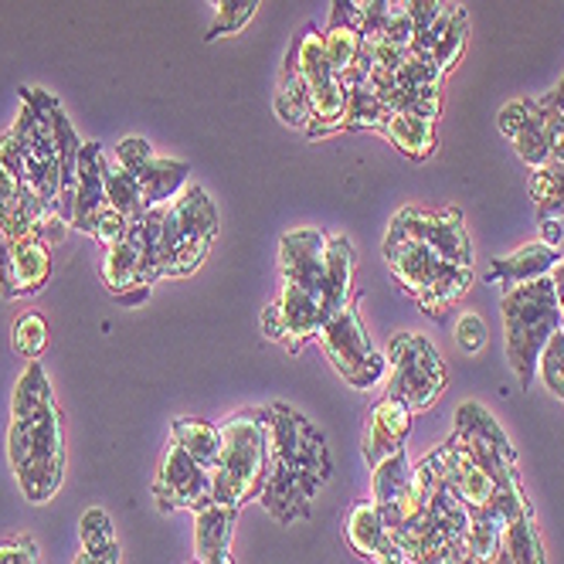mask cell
I'll use <instances>...</instances> for the list:
<instances>
[{"label": "cell", "instance_id": "cell-32", "mask_svg": "<svg viewBox=\"0 0 564 564\" xmlns=\"http://www.w3.org/2000/svg\"><path fill=\"white\" fill-rule=\"evenodd\" d=\"M378 133L388 137L409 160H419V164L435 153V119L415 112H391Z\"/></svg>", "mask_w": 564, "mask_h": 564}, {"label": "cell", "instance_id": "cell-24", "mask_svg": "<svg viewBox=\"0 0 564 564\" xmlns=\"http://www.w3.org/2000/svg\"><path fill=\"white\" fill-rule=\"evenodd\" d=\"M0 231H4V238H45L48 246H58L68 225L58 218V212L42 194L24 184L14 200V208L8 212L4 221H0Z\"/></svg>", "mask_w": 564, "mask_h": 564}, {"label": "cell", "instance_id": "cell-18", "mask_svg": "<svg viewBox=\"0 0 564 564\" xmlns=\"http://www.w3.org/2000/svg\"><path fill=\"white\" fill-rule=\"evenodd\" d=\"M327 241L330 235L319 228H293L279 241L282 282H293V286H303L316 296H324V303H327Z\"/></svg>", "mask_w": 564, "mask_h": 564}, {"label": "cell", "instance_id": "cell-56", "mask_svg": "<svg viewBox=\"0 0 564 564\" xmlns=\"http://www.w3.org/2000/svg\"><path fill=\"white\" fill-rule=\"evenodd\" d=\"M208 4H215V8H218V0H208Z\"/></svg>", "mask_w": 564, "mask_h": 564}, {"label": "cell", "instance_id": "cell-10", "mask_svg": "<svg viewBox=\"0 0 564 564\" xmlns=\"http://www.w3.org/2000/svg\"><path fill=\"white\" fill-rule=\"evenodd\" d=\"M265 419H269L272 459L286 463L303 479L324 487L334 466H330V453H327V442H324V435H319V429L310 425V419H303L290 405H272L265 412Z\"/></svg>", "mask_w": 564, "mask_h": 564}, {"label": "cell", "instance_id": "cell-46", "mask_svg": "<svg viewBox=\"0 0 564 564\" xmlns=\"http://www.w3.org/2000/svg\"><path fill=\"white\" fill-rule=\"evenodd\" d=\"M21 187H24L21 174L8 164V160H0V221H4L8 212L14 208V200H18Z\"/></svg>", "mask_w": 564, "mask_h": 564}, {"label": "cell", "instance_id": "cell-37", "mask_svg": "<svg viewBox=\"0 0 564 564\" xmlns=\"http://www.w3.org/2000/svg\"><path fill=\"white\" fill-rule=\"evenodd\" d=\"M106 205H112L127 221H140L150 212L140 181L116 156H106Z\"/></svg>", "mask_w": 564, "mask_h": 564}, {"label": "cell", "instance_id": "cell-53", "mask_svg": "<svg viewBox=\"0 0 564 564\" xmlns=\"http://www.w3.org/2000/svg\"><path fill=\"white\" fill-rule=\"evenodd\" d=\"M541 241L551 249L561 246V221H541Z\"/></svg>", "mask_w": 564, "mask_h": 564}, {"label": "cell", "instance_id": "cell-50", "mask_svg": "<svg viewBox=\"0 0 564 564\" xmlns=\"http://www.w3.org/2000/svg\"><path fill=\"white\" fill-rule=\"evenodd\" d=\"M371 564H412V554L391 538V541H388V544L371 557Z\"/></svg>", "mask_w": 564, "mask_h": 564}, {"label": "cell", "instance_id": "cell-34", "mask_svg": "<svg viewBox=\"0 0 564 564\" xmlns=\"http://www.w3.org/2000/svg\"><path fill=\"white\" fill-rule=\"evenodd\" d=\"M344 538H347V544H350L360 557H368V561L391 541L388 523H384V517H381V510H378L375 500H371V503H357V507L347 513Z\"/></svg>", "mask_w": 564, "mask_h": 564}, {"label": "cell", "instance_id": "cell-11", "mask_svg": "<svg viewBox=\"0 0 564 564\" xmlns=\"http://www.w3.org/2000/svg\"><path fill=\"white\" fill-rule=\"evenodd\" d=\"M456 435L469 446V453L482 463V469H487L497 487L507 490V494H520V473H517V453L510 446L507 432L500 429V422L482 409L476 405V401H463V405L456 409Z\"/></svg>", "mask_w": 564, "mask_h": 564}, {"label": "cell", "instance_id": "cell-40", "mask_svg": "<svg viewBox=\"0 0 564 564\" xmlns=\"http://www.w3.org/2000/svg\"><path fill=\"white\" fill-rule=\"evenodd\" d=\"M48 347V319L42 313H21L14 324V350L28 360H37Z\"/></svg>", "mask_w": 564, "mask_h": 564}, {"label": "cell", "instance_id": "cell-42", "mask_svg": "<svg viewBox=\"0 0 564 564\" xmlns=\"http://www.w3.org/2000/svg\"><path fill=\"white\" fill-rule=\"evenodd\" d=\"M538 375H541L544 388H547L557 401H564V330H557V334L547 340V347L541 350Z\"/></svg>", "mask_w": 564, "mask_h": 564}, {"label": "cell", "instance_id": "cell-47", "mask_svg": "<svg viewBox=\"0 0 564 564\" xmlns=\"http://www.w3.org/2000/svg\"><path fill=\"white\" fill-rule=\"evenodd\" d=\"M446 11V0H409V14L415 21V37L435 24V18Z\"/></svg>", "mask_w": 564, "mask_h": 564}, {"label": "cell", "instance_id": "cell-5", "mask_svg": "<svg viewBox=\"0 0 564 564\" xmlns=\"http://www.w3.org/2000/svg\"><path fill=\"white\" fill-rule=\"evenodd\" d=\"M269 466H272V446H269L265 412L231 415L221 425V453L212 473V482H215L212 500L231 510L256 500Z\"/></svg>", "mask_w": 564, "mask_h": 564}, {"label": "cell", "instance_id": "cell-43", "mask_svg": "<svg viewBox=\"0 0 564 564\" xmlns=\"http://www.w3.org/2000/svg\"><path fill=\"white\" fill-rule=\"evenodd\" d=\"M78 538H83L86 551H102L116 544V531H112V517L99 507L83 513V523H78Z\"/></svg>", "mask_w": 564, "mask_h": 564}, {"label": "cell", "instance_id": "cell-12", "mask_svg": "<svg viewBox=\"0 0 564 564\" xmlns=\"http://www.w3.org/2000/svg\"><path fill=\"white\" fill-rule=\"evenodd\" d=\"M327 316L330 310L324 296H316L303 286H293V282H282L279 296L262 313V330L269 340H279L282 347L303 350V344L316 340L319 327L327 324Z\"/></svg>", "mask_w": 564, "mask_h": 564}, {"label": "cell", "instance_id": "cell-7", "mask_svg": "<svg viewBox=\"0 0 564 564\" xmlns=\"http://www.w3.org/2000/svg\"><path fill=\"white\" fill-rule=\"evenodd\" d=\"M360 306H365V300L354 296L344 310L327 316V324L319 327L316 340L350 388L371 391L388 375V357L375 350L365 319H360Z\"/></svg>", "mask_w": 564, "mask_h": 564}, {"label": "cell", "instance_id": "cell-52", "mask_svg": "<svg viewBox=\"0 0 564 564\" xmlns=\"http://www.w3.org/2000/svg\"><path fill=\"white\" fill-rule=\"evenodd\" d=\"M541 102H544L547 109H554V112H557V116L564 119V75H561V83L554 86V93H547V96H544Z\"/></svg>", "mask_w": 564, "mask_h": 564}, {"label": "cell", "instance_id": "cell-27", "mask_svg": "<svg viewBox=\"0 0 564 564\" xmlns=\"http://www.w3.org/2000/svg\"><path fill=\"white\" fill-rule=\"evenodd\" d=\"M147 218V215H143ZM130 221L127 235L106 249L102 256V282L112 296L143 286V249H147V221Z\"/></svg>", "mask_w": 564, "mask_h": 564}, {"label": "cell", "instance_id": "cell-22", "mask_svg": "<svg viewBox=\"0 0 564 564\" xmlns=\"http://www.w3.org/2000/svg\"><path fill=\"white\" fill-rule=\"evenodd\" d=\"M500 123V133L510 137L517 156L528 164L531 171L544 167L551 160V147H547V133H544V112H541V102L534 99H517V102H507L497 116Z\"/></svg>", "mask_w": 564, "mask_h": 564}, {"label": "cell", "instance_id": "cell-31", "mask_svg": "<svg viewBox=\"0 0 564 564\" xmlns=\"http://www.w3.org/2000/svg\"><path fill=\"white\" fill-rule=\"evenodd\" d=\"M503 523L507 520L497 510H476L456 564H510L503 551Z\"/></svg>", "mask_w": 564, "mask_h": 564}, {"label": "cell", "instance_id": "cell-4", "mask_svg": "<svg viewBox=\"0 0 564 564\" xmlns=\"http://www.w3.org/2000/svg\"><path fill=\"white\" fill-rule=\"evenodd\" d=\"M384 262L398 286L419 300L429 316H442L473 290V269L442 262L432 249L394 225L384 235Z\"/></svg>", "mask_w": 564, "mask_h": 564}, {"label": "cell", "instance_id": "cell-26", "mask_svg": "<svg viewBox=\"0 0 564 564\" xmlns=\"http://www.w3.org/2000/svg\"><path fill=\"white\" fill-rule=\"evenodd\" d=\"M412 409L405 401L398 398H381L375 412H371V422H368V432H365V459L371 466H378L381 459L394 456L398 449H405V438L412 432Z\"/></svg>", "mask_w": 564, "mask_h": 564}, {"label": "cell", "instance_id": "cell-15", "mask_svg": "<svg viewBox=\"0 0 564 564\" xmlns=\"http://www.w3.org/2000/svg\"><path fill=\"white\" fill-rule=\"evenodd\" d=\"M215 482L205 466H197L181 442H167L164 463H160L156 482H153V497L160 500L164 510H200L212 503Z\"/></svg>", "mask_w": 564, "mask_h": 564}, {"label": "cell", "instance_id": "cell-55", "mask_svg": "<svg viewBox=\"0 0 564 564\" xmlns=\"http://www.w3.org/2000/svg\"><path fill=\"white\" fill-rule=\"evenodd\" d=\"M551 279H554V293H557V306H561V316H564V259H561V262L554 265Z\"/></svg>", "mask_w": 564, "mask_h": 564}, {"label": "cell", "instance_id": "cell-6", "mask_svg": "<svg viewBox=\"0 0 564 564\" xmlns=\"http://www.w3.org/2000/svg\"><path fill=\"white\" fill-rule=\"evenodd\" d=\"M218 238V208L200 187H184L160 218V262L164 275L184 279L205 265Z\"/></svg>", "mask_w": 564, "mask_h": 564}, {"label": "cell", "instance_id": "cell-54", "mask_svg": "<svg viewBox=\"0 0 564 564\" xmlns=\"http://www.w3.org/2000/svg\"><path fill=\"white\" fill-rule=\"evenodd\" d=\"M150 296V286H133V290H127V293H119L116 300L123 303V306H137V303H143Z\"/></svg>", "mask_w": 564, "mask_h": 564}, {"label": "cell", "instance_id": "cell-21", "mask_svg": "<svg viewBox=\"0 0 564 564\" xmlns=\"http://www.w3.org/2000/svg\"><path fill=\"white\" fill-rule=\"evenodd\" d=\"M466 37H469L466 11L463 8H446V11L435 18V24L429 31H422L415 37L412 52L425 65H432L442 78H446L463 62V55H466Z\"/></svg>", "mask_w": 564, "mask_h": 564}, {"label": "cell", "instance_id": "cell-38", "mask_svg": "<svg viewBox=\"0 0 564 564\" xmlns=\"http://www.w3.org/2000/svg\"><path fill=\"white\" fill-rule=\"evenodd\" d=\"M503 551H507L510 564H547L531 510H523L503 523Z\"/></svg>", "mask_w": 564, "mask_h": 564}, {"label": "cell", "instance_id": "cell-25", "mask_svg": "<svg viewBox=\"0 0 564 564\" xmlns=\"http://www.w3.org/2000/svg\"><path fill=\"white\" fill-rule=\"evenodd\" d=\"M102 208H106V150L99 143H83V153H78V171H75L72 228L89 235L93 221Z\"/></svg>", "mask_w": 564, "mask_h": 564}, {"label": "cell", "instance_id": "cell-45", "mask_svg": "<svg viewBox=\"0 0 564 564\" xmlns=\"http://www.w3.org/2000/svg\"><path fill=\"white\" fill-rule=\"evenodd\" d=\"M127 228H130V221H127L123 215H119L112 205H106V208L96 215V221H93V231H89V235L99 241L102 249H109V246H116V241L127 235Z\"/></svg>", "mask_w": 564, "mask_h": 564}, {"label": "cell", "instance_id": "cell-41", "mask_svg": "<svg viewBox=\"0 0 564 564\" xmlns=\"http://www.w3.org/2000/svg\"><path fill=\"white\" fill-rule=\"evenodd\" d=\"M262 0H218L215 8V24L208 31V42H218L225 34H238L252 21V14L259 11Z\"/></svg>", "mask_w": 564, "mask_h": 564}, {"label": "cell", "instance_id": "cell-44", "mask_svg": "<svg viewBox=\"0 0 564 564\" xmlns=\"http://www.w3.org/2000/svg\"><path fill=\"white\" fill-rule=\"evenodd\" d=\"M487 337H490V330H487V324H482L479 313H463L456 319V344L463 354H479L482 347H487Z\"/></svg>", "mask_w": 564, "mask_h": 564}, {"label": "cell", "instance_id": "cell-23", "mask_svg": "<svg viewBox=\"0 0 564 564\" xmlns=\"http://www.w3.org/2000/svg\"><path fill=\"white\" fill-rule=\"evenodd\" d=\"M316 490H319L316 482L303 479L286 463L272 459V466L265 473V482H262V490H259V503L279 523H293V520L310 513V500L316 497Z\"/></svg>", "mask_w": 564, "mask_h": 564}, {"label": "cell", "instance_id": "cell-1", "mask_svg": "<svg viewBox=\"0 0 564 564\" xmlns=\"http://www.w3.org/2000/svg\"><path fill=\"white\" fill-rule=\"evenodd\" d=\"M8 456L28 503H48L65 482V425L45 368L31 360L14 384Z\"/></svg>", "mask_w": 564, "mask_h": 564}, {"label": "cell", "instance_id": "cell-16", "mask_svg": "<svg viewBox=\"0 0 564 564\" xmlns=\"http://www.w3.org/2000/svg\"><path fill=\"white\" fill-rule=\"evenodd\" d=\"M429 459L438 469V476L449 482V487L456 490V497L473 513L476 510H494V503H497V497L503 490L497 487V479L482 469V463L469 453V446L456 432H453V438L446 442V446H438Z\"/></svg>", "mask_w": 564, "mask_h": 564}, {"label": "cell", "instance_id": "cell-19", "mask_svg": "<svg viewBox=\"0 0 564 564\" xmlns=\"http://www.w3.org/2000/svg\"><path fill=\"white\" fill-rule=\"evenodd\" d=\"M371 500L378 503V510L388 523V534H394L412 513H419L425 507L415 494V466L409 463L405 449H398L394 456H388L375 466Z\"/></svg>", "mask_w": 564, "mask_h": 564}, {"label": "cell", "instance_id": "cell-39", "mask_svg": "<svg viewBox=\"0 0 564 564\" xmlns=\"http://www.w3.org/2000/svg\"><path fill=\"white\" fill-rule=\"evenodd\" d=\"M531 197L541 221H561L564 218V164L561 160H547L544 167L531 171Z\"/></svg>", "mask_w": 564, "mask_h": 564}, {"label": "cell", "instance_id": "cell-3", "mask_svg": "<svg viewBox=\"0 0 564 564\" xmlns=\"http://www.w3.org/2000/svg\"><path fill=\"white\" fill-rule=\"evenodd\" d=\"M503 337H507V360L520 384L528 388L538 375V360L547 340L561 330V306L554 293V279H534L520 282V286H507L503 300Z\"/></svg>", "mask_w": 564, "mask_h": 564}, {"label": "cell", "instance_id": "cell-9", "mask_svg": "<svg viewBox=\"0 0 564 564\" xmlns=\"http://www.w3.org/2000/svg\"><path fill=\"white\" fill-rule=\"evenodd\" d=\"M388 394L405 401L412 412L432 409L438 394L446 391V365H442L438 350L419 334H394L388 344Z\"/></svg>", "mask_w": 564, "mask_h": 564}, {"label": "cell", "instance_id": "cell-35", "mask_svg": "<svg viewBox=\"0 0 564 564\" xmlns=\"http://www.w3.org/2000/svg\"><path fill=\"white\" fill-rule=\"evenodd\" d=\"M171 438L181 442L184 453L205 466L208 473H215L218 466V453H221V425H212L205 419H177L171 429Z\"/></svg>", "mask_w": 564, "mask_h": 564}, {"label": "cell", "instance_id": "cell-29", "mask_svg": "<svg viewBox=\"0 0 564 564\" xmlns=\"http://www.w3.org/2000/svg\"><path fill=\"white\" fill-rule=\"evenodd\" d=\"M231 534H235V510L221 503H208L194 510V547L197 564H215L231 557Z\"/></svg>", "mask_w": 564, "mask_h": 564}, {"label": "cell", "instance_id": "cell-30", "mask_svg": "<svg viewBox=\"0 0 564 564\" xmlns=\"http://www.w3.org/2000/svg\"><path fill=\"white\" fill-rule=\"evenodd\" d=\"M557 262H561L557 259V249L544 246V241H531V246H520L517 252L497 259L487 282H497L500 279L503 286H520V282H534V279L551 275Z\"/></svg>", "mask_w": 564, "mask_h": 564}, {"label": "cell", "instance_id": "cell-14", "mask_svg": "<svg viewBox=\"0 0 564 564\" xmlns=\"http://www.w3.org/2000/svg\"><path fill=\"white\" fill-rule=\"evenodd\" d=\"M394 228H401L405 235H412L415 241H422L425 249H432L442 262L453 265H466L473 269V241L466 231V221L456 208H401L391 218Z\"/></svg>", "mask_w": 564, "mask_h": 564}, {"label": "cell", "instance_id": "cell-13", "mask_svg": "<svg viewBox=\"0 0 564 564\" xmlns=\"http://www.w3.org/2000/svg\"><path fill=\"white\" fill-rule=\"evenodd\" d=\"M116 160L123 164L143 187L147 208H164L187 187L191 167L174 156H156L143 137H127L116 147Z\"/></svg>", "mask_w": 564, "mask_h": 564}, {"label": "cell", "instance_id": "cell-17", "mask_svg": "<svg viewBox=\"0 0 564 564\" xmlns=\"http://www.w3.org/2000/svg\"><path fill=\"white\" fill-rule=\"evenodd\" d=\"M52 279V246L45 238L0 241V296L21 300L42 293Z\"/></svg>", "mask_w": 564, "mask_h": 564}, {"label": "cell", "instance_id": "cell-36", "mask_svg": "<svg viewBox=\"0 0 564 564\" xmlns=\"http://www.w3.org/2000/svg\"><path fill=\"white\" fill-rule=\"evenodd\" d=\"M354 246L344 235H330L327 241V303L330 313L344 310L354 300Z\"/></svg>", "mask_w": 564, "mask_h": 564}, {"label": "cell", "instance_id": "cell-33", "mask_svg": "<svg viewBox=\"0 0 564 564\" xmlns=\"http://www.w3.org/2000/svg\"><path fill=\"white\" fill-rule=\"evenodd\" d=\"M275 116L286 127L306 130L313 123V109H310V89L300 75V65L293 55H286V65H282V78H279V93H275Z\"/></svg>", "mask_w": 564, "mask_h": 564}, {"label": "cell", "instance_id": "cell-20", "mask_svg": "<svg viewBox=\"0 0 564 564\" xmlns=\"http://www.w3.org/2000/svg\"><path fill=\"white\" fill-rule=\"evenodd\" d=\"M357 11V31L365 45H388L398 52H409L415 45V21L409 14V0H360Z\"/></svg>", "mask_w": 564, "mask_h": 564}, {"label": "cell", "instance_id": "cell-51", "mask_svg": "<svg viewBox=\"0 0 564 564\" xmlns=\"http://www.w3.org/2000/svg\"><path fill=\"white\" fill-rule=\"evenodd\" d=\"M75 564H119V544L112 547H102V551H78Z\"/></svg>", "mask_w": 564, "mask_h": 564}, {"label": "cell", "instance_id": "cell-48", "mask_svg": "<svg viewBox=\"0 0 564 564\" xmlns=\"http://www.w3.org/2000/svg\"><path fill=\"white\" fill-rule=\"evenodd\" d=\"M0 564H37V547L28 538H14L0 544Z\"/></svg>", "mask_w": 564, "mask_h": 564}, {"label": "cell", "instance_id": "cell-2", "mask_svg": "<svg viewBox=\"0 0 564 564\" xmlns=\"http://www.w3.org/2000/svg\"><path fill=\"white\" fill-rule=\"evenodd\" d=\"M58 99L45 89H21V112L14 127L0 137V160L21 174L28 187H34L55 208L62 187V156H58V133L55 112Z\"/></svg>", "mask_w": 564, "mask_h": 564}, {"label": "cell", "instance_id": "cell-8", "mask_svg": "<svg viewBox=\"0 0 564 564\" xmlns=\"http://www.w3.org/2000/svg\"><path fill=\"white\" fill-rule=\"evenodd\" d=\"M290 55L300 65V75L310 89V109H313V123L306 127L310 140L330 137L344 130V109H347V89L344 78L334 72L327 52H324V31H316L313 24L296 34V42Z\"/></svg>", "mask_w": 564, "mask_h": 564}, {"label": "cell", "instance_id": "cell-49", "mask_svg": "<svg viewBox=\"0 0 564 564\" xmlns=\"http://www.w3.org/2000/svg\"><path fill=\"white\" fill-rule=\"evenodd\" d=\"M541 112H544V133H547L551 156L564 164V119H561L554 109H547L544 102H541Z\"/></svg>", "mask_w": 564, "mask_h": 564}, {"label": "cell", "instance_id": "cell-28", "mask_svg": "<svg viewBox=\"0 0 564 564\" xmlns=\"http://www.w3.org/2000/svg\"><path fill=\"white\" fill-rule=\"evenodd\" d=\"M360 11L354 0H334L330 4V24L324 31V52L334 65V72L344 78L357 58H360V31H357Z\"/></svg>", "mask_w": 564, "mask_h": 564}]
</instances>
